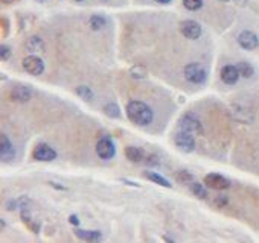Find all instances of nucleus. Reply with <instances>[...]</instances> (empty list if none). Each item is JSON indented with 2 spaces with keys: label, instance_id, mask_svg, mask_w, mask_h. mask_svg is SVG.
Segmentation results:
<instances>
[{
  "label": "nucleus",
  "instance_id": "nucleus-1",
  "mask_svg": "<svg viewBox=\"0 0 259 243\" xmlns=\"http://www.w3.org/2000/svg\"><path fill=\"white\" fill-rule=\"evenodd\" d=\"M127 116L133 123L139 125V126L150 125L154 119L153 110L140 100H131L130 102V104L127 105Z\"/></svg>",
  "mask_w": 259,
  "mask_h": 243
},
{
  "label": "nucleus",
  "instance_id": "nucleus-2",
  "mask_svg": "<svg viewBox=\"0 0 259 243\" xmlns=\"http://www.w3.org/2000/svg\"><path fill=\"white\" fill-rule=\"evenodd\" d=\"M184 78L192 84H203L206 81V72L200 64L191 62L184 67Z\"/></svg>",
  "mask_w": 259,
  "mask_h": 243
},
{
  "label": "nucleus",
  "instance_id": "nucleus-3",
  "mask_svg": "<svg viewBox=\"0 0 259 243\" xmlns=\"http://www.w3.org/2000/svg\"><path fill=\"white\" fill-rule=\"evenodd\" d=\"M23 69L32 76H39L44 72V62L39 56H26L23 59Z\"/></svg>",
  "mask_w": 259,
  "mask_h": 243
},
{
  "label": "nucleus",
  "instance_id": "nucleus-4",
  "mask_svg": "<svg viewBox=\"0 0 259 243\" xmlns=\"http://www.w3.org/2000/svg\"><path fill=\"white\" fill-rule=\"evenodd\" d=\"M115 152H116L115 145H113V142H112V140H110L108 137L101 138L100 142H98V145H96V153H98V155H100L102 160L113 158V157H115Z\"/></svg>",
  "mask_w": 259,
  "mask_h": 243
},
{
  "label": "nucleus",
  "instance_id": "nucleus-5",
  "mask_svg": "<svg viewBox=\"0 0 259 243\" xmlns=\"http://www.w3.org/2000/svg\"><path fill=\"white\" fill-rule=\"evenodd\" d=\"M174 142H176V146L184 152H192L194 148H195V140L192 137V134L186 132V131H180L176 134L174 137Z\"/></svg>",
  "mask_w": 259,
  "mask_h": 243
},
{
  "label": "nucleus",
  "instance_id": "nucleus-6",
  "mask_svg": "<svg viewBox=\"0 0 259 243\" xmlns=\"http://www.w3.org/2000/svg\"><path fill=\"white\" fill-rule=\"evenodd\" d=\"M32 157L37 161H54L57 158V152L51 146L41 143L34 149Z\"/></svg>",
  "mask_w": 259,
  "mask_h": 243
},
{
  "label": "nucleus",
  "instance_id": "nucleus-7",
  "mask_svg": "<svg viewBox=\"0 0 259 243\" xmlns=\"http://www.w3.org/2000/svg\"><path fill=\"white\" fill-rule=\"evenodd\" d=\"M180 31L181 34L189 38V40H197L200 35H201V26L197 21L194 20H186V21H183L180 24Z\"/></svg>",
  "mask_w": 259,
  "mask_h": 243
},
{
  "label": "nucleus",
  "instance_id": "nucleus-8",
  "mask_svg": "<svg viewBox=\"0 0 259 243\" xmlns=\"http://www.w3.org/2000/svg\"><path fill=\"white\" fill-rule=\"evenodd\" d=\"M204 184L207 187H211V188H215V190H224V188H229L230 183L227 178L224 176H221L218 173H209L204 176Z\"/></svg>",
  "mask_w": 259,
  "mask_h": 243
},
{
  "label": "nucleus",
  "instance_id": "nucleus-9",
  "mask_svg": "<svg viewBox=\"0 0 259 243\" xmlns=\"http://www.w3.org/2000/svg\"><path fill=\"white\" fill-rule=\"evenodd\" d=\"M238 43L242 49L245 50H253L259 46V40H258V37L256 34L250 32V31H244L239 34L238 37Z\"/></svg>",
  "mask_w": 259,
  "mask_h": 243
},
{
  "label": "nucleus",
  "instance_id": "nucleus-10",
  "mask_svg": "<svg viewBox=\"0 0 259 243\" xmlns=\"http://www.w3.org/2000/svg\"><path fill=\"white\" fill-rule=\"evenodd\" d=\"M181 131H186L189 134H201V123L192 116H184L180 122Z\"/></svg>",
  "mask_w": 259,
  "mask_h": 243
},
{
  "label": "nucleus",
  "instance_id": "nucleus-11",
  "mask_svg": "<svg viewBox=\"0 0 259 243\" xmlns=\"http://www.w3.org/2000/svg\"><path fill=\"white\" fill-rule=\"evenodd\" d=\"M238 78H239L238 67H235V66H224L223 69H221V79H223L224 84L233 85V84H237Z\"/></svg>",
  "mask_w": 259,
  "mask_h": 243
},
{
  "label": "nucleus",
  "instance_id": "nucleus-12",
  "mask_svg": "<svg viewBox=\"0 0 259 243\" xmlns=\"http://www.w3.org/2000/svg\"><path fill=\"white\" fill-rule=\"evenodd\" d=\"M31 90L28 87H24V85H17V87H14L11 90V93H9V96H11V99L12 100H16V102H28L29 99H31Z\"/></svg>",
  "mask_w": 259,
  "mask_h": 243
},
{
  "label": "nucleus",
  "instance_id": "nucleus-13",
  "mask_svg": "<svg viewBox=\"0 0 259 243\" xmlns=\"http://www.w3.org/2000/svg\"><path fill=\"white\" fill-rule=\"evenodd\" d=\"M0 155H2L3 161H11L16 157V150L14 146L11 145L6 135H2V148H0Z\"/></svg>",
  "mask_w": 259,
  "mask_h": 243
},
{
  "label": "nucleus",
  "instance_id": "nucleus-14",
  "mask_svg": "<svg viewBox=\"0 0 259 243\" xmlns=\"http://www.w3.org/2000/svg\"><path fill=\"white\" fill-rule=\"evenodd\" d=\"M125 155L127 158L131 161V163H140L145 157V152L142 148H138V146H128L125 149Z\"/></svg>",
  "mask_w": 259,
  "mask_h": 243
},
{
  "label": "nucleus",
  "instance_id": "nucleus-15",
  "mask_svg": "<svg viewBox=\"0 0 259 243\" xmlns=\"http://www.w3.org/2000/svg\"><path fill=\"white\" fill-rule=\"evenodd\" d=\"M75 234L81 240H87V242H96V240L101 239V233L100 231H92V229H87V231H84V229H77Z\"/></svg>",
  "mask_w": 259,
  "mask_h": 243
},
{
  "label": "nucleus",
  "instance_id": "nucleus-16",
  "mask_svg": "<svg viewBox=\"0 0 259 243\" xmlns=\"http://www.w3.org/2000/svg\"><path fill=\"white\" fill-rule=\"evenodd\" d=\"M143 176L146 178V180H150V181H153V183H156V184H159V186H162V187H168V188L171 187V184H169V181L166 180V178L160 176V175L156 173V172H145Z\"/></svg>",
  "mask_w": 259,
  "mask_h": 243
},
{
  "label": "nucleus",
  "instance_id": "nucleus-17",
  "mask_svg": "<svg viewBox=\"0 0 259 243\" xmlns=\"http://www.w3.org/2000/svg\"><path fill=\"white\" fill-rule=\"evenodd\" d=\"M26 47L29 49V52H39V50L43 49V41L40 40V38L32 37V38H29V41L26 43Z\"/></svg>",
  "mask_w": 259,
  "mask_h": 243
},
{
  "label": "nucleus",
  "instance_id": "nucleus-18",
  "mask_svg": "<svg viewBox=\"0 0 259 243\" xmlns=\"http://www.w3.org/2000/svg\"><path fill=\"white\" fill-rule=\"evenodd\" d=\"M90 26H92V29H95V31H100V29H102L104 26H105V19L102 17V16H93L92 19H90Z\"/></svg>",
  "mask_w": 259,
  "mask_h": 243
},
{
  "label": "nucleus",
  "instance_id": "nucleus-19",
  "mask_svg": "<svg viewBox=\"0 0 259 243\" xmlns=\"http://www.w3.org/2000/svg\"><path fill=\"white\" fill-rule=\"evenodd\" d=\"M238 70H239V75L241 76H244V78H250V76L253 75V67L250 66V64L249 62H239L238 64Z\"/></svg>",
  "mask_w": 259,
  "mask_h": 243
},
{
  "label": "nucleus",
  "instance_id": "nucleus-20",
  "mask_svg": "<svg viewBox=\"0 0 259 243\" xmlns=\"http://www.w3.org/2000/svg\"><path fill=\"white\" fill-rule=\"evenodd\" d=\"M191 191H192L195 196H199L200 199H204L207 196L206 188L201 184H199V183H191Z\"/></svg>",
  "mask_w": 259,
  "mask_h": 243
},
{
  "label": "nucleus",
  "instance_id": "nucleus-21",
  "mask_svg": "<svg viewBox=\"0 0 259 243\" xmlns=\"http://www.w3.org/2000/svg\"><path fill=\"white\" fill-rule=\"evenodd\" d=\"M104 111L108 117H119L120 116V110L116 104H107L104 107Z\"/></svg>",
  "mask_w": 259,
  "mask_h": 243
},
{
  "label": "nucleus",
  "instance_id": "nucleus-22",
  "mask_svg": "<svg viewBox=\"0 0 259 243\" xmlns=\"http://www.w3.org/2000/svg\"><path fill=\"white\" fill-rule=\"evenodd\" d=\"M77 94L81 96L84 100H92V99H93V93H92V90H90L89 87H84V85H81V87L77 88Z\"/></svg>",
  "mask_w": 259,
  "mask_h": 243
},
{
  "label": "nucleus",
  "instance_id": "nucleus-23",
  "mask_svg": "<svg viewBox=\"0 0 259 243\" xmlns=\"http://www.w3.org/2000/svg\"><path fill=\"white\" fill-rule=\"evenodd\" d=\"M183 5L189 11H197L203 6V0H183Z\"/></svg>",
  "mask_w": 259,
  "mask_h": 243
},
{
  "label": "nucleus",
  "instance_id": "nucleus-24",
  "mask_svg": "<svg viewBox=\"0 0 259 243\" xmlns=\"http://www.w3.org/2000/svg\"><path fill=\"white\" fill-rule=\"evenodd\" d=\"M146 70L143 69V67H140V66H138V67H133L131 69V76L133 78H138V79H143V78H146Z\"/></svg>",
  "mask_w": 259,
  "mask_h": 243
},
{
  "label": "nucleus",
  "instance_id": "nucleus-25",
  "mask_svg": "<svg viewBox=\"0 0 259 243\" xmlns=\"http://www.w3.org/2000/svg\"><path fill=\"white\" fill-rule=\"evenodd\" d=\"M177 178H179L180 181H186V183H191V181H192V175L188 173V172H184V170H180V172L177 173Z\"/></svg>",
  "mask_w": 259,
  "mask_h": 243
},
{
  "label": "nucleus",
  "instance_id": "nucleus-26",
  "mask_svg": "<svg viewBox=\"0 0 259 243\" xmlns=\"http://www.w3.org/2000/svg\"><path fill=\"white\" fill-rule=\"evenodd\" d=\"M9 55H11V50H9L8 46H2V47H0V56H2V59L6 61L9 58Z\"/></svg>",
  "mask_w": 259,
  "mask_h": 243
},
{
  "label": "nucleus",
  "instance_id": "nucleus-27",
  "mask_svg": "<svg viewBox=\"0 0 259 243\" xmlns=\"http://www.w3.org/2000/svg\"><path fill=\"white\" fill-rule=\"evenodd\" d=\"M69 221H70V224H72V225H75V226H77V225H80V219H78L77 216H70V217H69Z\"/></svg>",
  "mask_w": 259,
  "mask_h": 243
},
{
  "label": "nucleus",
  "instance_id": "nucleus-28",
  "mask_svg": "<svg viewBox=\"0 0 259 243\" xmlns=\"http://www.w3.org/2000/svg\"><path fill=\"white\" fill-rule=\"evenodd\" d=\"M217 204H218V206H224V204H226V198H223V199H221V198H218Z\"/></svg>",
  "mask_w": 259,
  "mask_h": 243
},
{
  "label": "nucleus",
  "instance_id": "nucleus-29",
  "mask_svg": "<svg viewBox=\"0 0 259 243\" xmlns=\"http://www.w3.org/2000/svg\"><path fill=\"white\" fill-rule=\"evenodd\" d=\"M157 3H163V5H166V3H169L171 0H156Z\"/></svg>",
  "mask_w": 259,
  "mask_h": 243
},
{
  "label": "nucleus",
  "instance_id": "nucleus-30",
  "mask_svg": "<svg viewBox=\"0 0 259 243\" xmlns=\"http://www.w3.org/2000/svg\"><path fill=\"white\" fill-rule=\"evenodd\" d=\"M5 3H12V2H16V0H3Z\"/></svg>",
  "mask_w": 259,
  "mask_h": 243
},
{
  "label": "nucleus",
  "instance_id": "nucleus-31",
  "mask_svg": "<svg viewBox=\"0 0 259 243\" xmlns=\"http://www.w3.org/2000/svg\"><path fill=\"white\" fill-rule=\"evenodd\" d=\"M77 2H82V0H77Z\"/></svg>",
  "mask_w": 259,
  "mask_h": 243
}]
</instances>
